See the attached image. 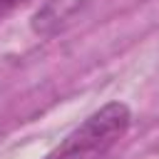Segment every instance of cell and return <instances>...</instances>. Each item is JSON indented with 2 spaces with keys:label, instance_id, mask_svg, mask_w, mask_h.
<instances>
[{
  "label": "cell",
  "instance_id": "1",
  "mask_svg": "<svg viewBox=\"0 0 159 159\" xmlns=\"http://www.w3.org/2000/svg\"><path fill=\"white\" fill-rule=\"evenodd\" d=\"M132 112L124 102H109L89 114L47 159H102L129 129Z\"/></svg>",
  "mask_w": 159,
  "mask_h": 159
},
{
  "label": "cell",
  "instance_id": "2",
  "mask_svg": "<svg viewBox=\"0 0 159 159\" xmlns=\"http://www.w3.org/2000/svg\"><path fill=\"white\" fill-rule=\"evenodd\" d=\"M82 0H47L32 17V30L37 35H52L55 30H60L77 10H80Z\"/></svg>",
  "mask_w": 159,
  "mask_h": 159
},
{
  "label": "cell",
  "instance_id": "3",
  "mask_svg": "<svg viewBox=\"0 0 159 159\" xmlns=\"http://www.w3.org/2000/svg\"><path fill=\"white\" fill-rule=\"evenodd\" d=\"M25 2H30V0H0V17L10 15L12 10H17V7L25 5Z\"/></svg>",
  "mask_w": 159,
  "mask_h": 159
}]
</instances>
